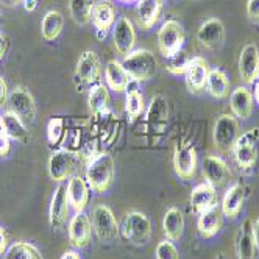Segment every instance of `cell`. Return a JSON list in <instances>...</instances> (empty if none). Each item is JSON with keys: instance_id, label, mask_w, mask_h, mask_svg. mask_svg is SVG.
Returning <instances> with one entry per match:
<instances>
[{"instance_id": "obj_1", "label": "cell", "mask_w": 259, "mask_h": 259, "mask_svg": "<svg viewBox=\"0 0 259 259\" xmlns=\"http://www.w3.org/2000/svg\"><path fill=\"white\" fill-rule=\"evenodd\" d=\"M86 183L91 191L105 194L114 181V159L108 152H99L88 159Z\"/></svg>"}, {"instance_id": "obj_2", "label": "cell", "mask_w": 259, "mask_h": 259, "mask_svg": "<svg viewBox=\"0 0 259 259\" xmlns=\"http://www.w3.org/2000/svg\"><path fill=\"white\" fill-rule=\"evenodd\" d=\"M123 67L130 78L141 83L152 80L158 72V61L150 50L138 49L130 52L123 58Z\"/></svg>"}, {"instance_id": "obj_3", "label": "cell", "mask_w": 259, "mask_h": 259, "mask_svg": "<svg viewBox=\"0 0 259 259\" xmlns=\"http://www.w3.org/2000/svg\"><path fill=\"white\" fill-rule=\"evenodd\" d=\"M240 136V125L239 120L233 114H220L214 123V145L220 152L230 153L233 152L234 145Z\"/></svg>"}, {"instance_id": "obj_4", "label": "cell", "mask_w": 259, "mask_h": 259, "mask_svg": "<svg viewBox=\"0 0 259 259\" xmlns=\"http://www.w3.org/2000/svg\"><path fill=\"white\" fill-rule=\"evenodd\" d=\"M120 233L133 245H145L152 237L150 219L141 211L128 212L123 219Z\"/></svg>"}, {"instance_id": "obj_5", "label": "cell", "mask_w": 259, "mask_h": 259, "mask_svg": "<svg viewBox=\"0 0 259 259\" xmlns=\"http://www.w3.org/2000/svg\"><path fill=\"white\" fill-rule=\"evenodd\" d=\"M92 230L105 244H111L120 236V227L114 212L106 205H99L92 211Z\"/></svg>"}, {"instance_id": "obj_6", "label": "cell", "mask_w": 259, "mask_h": 259, "mask_svg": "<svg viewBox=\"0 0 259 259\" xmlns=\"http://www.w3.org/2000/svg\"><path fill=\"white\" fill-rule=\"evenodd\" d=\"M183 44H184L183 25L175 19L165 21L161 25V28L158 30L159 53L164 58H169V57H172V55L178 53L180 50H183Z\"/></svg>"}, {"instance_id": "obj_7", "label": "cell", "mask_w": 259, "mask_h": 259, "mask_svg": "<svg viewBox=\"0 0 259 259\" xmlns=\"http://www.w3.org/2000/svg\"><path fill=\"white\" fill-rule=\"evenodd\" d=\"M257 141H259V128H250L248 132L239 136L234 149H233V155H234V159L240 169L248 170L256 164Z\"/></svg>"}, {"instance_id": "obj_8", "label": "cell", "mask_w": 259, "mask_h": 259, "mask_svg": "<svg viewBox=\"0 0 259 259\" xmlns=\"http://www.w3.org/2000/svg\"><path fill=\"white\" fill-rule=\"evenodd\" d=\"M8 111L17 117H21L25 123L34 122L36 117V102L31 92L24 86H16L8 96Z\"/></svg>"}, {"instance_id": "obj_9", "label": "cell", "mask_w": 259, "mask_h": 259, "mask_svg": "<svg viewBox=\"0 0 259 259\" xmlns=\"http://www.w3.org/2000/svg\"><path fill=\"white\" fill-rule=\"evenodd\" d=\"M197 150L191 142H177L174 149V169L181 180H191L197 172Z\"/></svg>"}, {"instance_id": "obj_10", "label": "cell", "mask_w": 259, "mask_h": 259, "mask_svg": "<svg viewBox=\"0 0 259 259\" xmlns=\"http://www.w3.org/2000/svg\"><path fill=\"white\" fill-rule=\"evenodd\" d=\"M100 73H102V64L99 55L92 50H84L77 61V69H75L77 83H80L81 86L84 84L94 86L100 80Z\"/></svg>"}, {"instance_id": "obj_11", "label": "cell", "mask_w": 259, "mask_h": 259, "mask_svg": "<svg viewBox=\"0 0 259 259\" xmlns=\"http://www.w3.org/2000/svg\"><path fill=\"white\" fill-rule=\"evenodd\" d=\"M69 211H70V206H69V198H67V186L60 184L52 195L50 208H49V222L53 231H60L66 225Z\"/></svg>"}, {"instance_id": "obj_12", "label": "cell", "mask_w": 259, "mask_h": 259, "mask_svg": "<svg viewBox=\"0 0 259 259\" xmlns=\"http://www.w3.org/2000/svg\"><path fill=\"white\" fill-rule=\"evenodd\" d=\"M203 169V177H205L206 183L211 184L212 188H224L225 184L230 181L231 172L228 164L217 155H208L203 159L201 164Z\"/></svg>"}, {"instance_id": "obj_13", "label": "cell", "mask_w": 259, "mask_h": 259, "mask_svg": "<svg viewBox=\"0 0 259 259\" xmlns=\"http://www.w3.org/2000/svg\"><path fill=\"white\" fill-rule=\"evenodd\" d=\"M73 169H75V153L73 152L60 149L52 153L49 159V174L53 181L63 183L72 177Z\"/></svg>"}, {"instance_id": "obj_14", "label": "cell", "mask_w": 259, "mask_h": 259, "mask_svg": "<svg viewBox=\"0 0 259 259\" xmlns=\"http://www.w3.org/2000/svg\"><path fill=\"white\" fill-rule=\"evenodd\" d=\"M239 75L245 84H253L259 78V49L254 42H248L240 50Z\"/></svg>"}, {"instance_id": "obj_15", "label": "cell", "mask_w": 259, "mask_h": 259, "mask_svg": "<svg viewBox=\"0 0 259 259\" xmlns=\"http://www.w3.org/2000/svg\"><path fill=\"white\" fill-rule=\"evenodd\" d=\"M208 75H209V66L205 58L201 57H194L191 58L188 69L184 72V81L192 94H200L206 89L208 83Z\"/></svg>"}, {"instance_id": "obj_16", "label": "cell", "mask_w": 259, "mask_h": 259, "mask_svg": "<svg viewBox=\"0 0 259 259\" xmlns=\"http://www.w3.org/2000/svg\"><path fill=\"white\" fill-rule=\"evenodd\" d=\"M197 41L209 50L220 49L225 42V25L217 17H211V19L205 21L198 31H197Z\"/></svg>"}, {"instance_id": "obj_17", "label": "cell", "mask_w": 259, "mask_h": 259, "mask_svg": "<svg viewBox=\"0 0 259 259\" xmlns=\"http://www.w3.org/2000/svg\"><path fill=\"white\" fill-rule=\"evenodd\" d=\"M91 21L97 28L99 38H105L106 33L116 24V8L111 0H97L92 4Z\"/></svg>"}, {"instance_id": "obj_18", "label": "cell", "mask_w": 259, "mask_h": 259, "mask_svg": "<svg viewBox=\"0 0 259 259\" xmlns=\"http://www.w3.org/2000/svg\"><path fill=\"white\" fill-rule=\"evenodd\" d=\"M69 242L75 248H84L89 245L92 237V222L84 212H77L69 222Z\"/></svg>"}, {"instance_id": "obj_19", "label": "cell", "mask_w": 259, "mask_h": 259, "mask_svg": "<svg viewBox=\"0 0 259 259\" xmlns=\"http://www.w3.org/2000/svg\"><path fill=\"white\" fill-rule=\"evenodd\" d=\"M113 38H114V46L119 55H126L133 52V47L136 44V31L133 27V22L128 17L122 16L116 21L114 30H113Z\"/></svg>"}, {"instance_id": "obj_20", "label": "cell", "mask_w": 259, "mask_h": 259, "mask_svg": "<svg viewBox=\"0 0 259 259\" xmlns=\"http://www.w3.org/2000/svg\"><path fill=\"white\" fill-rule=\"evenodd\" d=\"M147 126L155 133H162L169 123V103L162 94H158L152 99L150 106L145 116Z\"/></svg>"}, {"instance_id": "obj_21", "label": "cell", "mask_w": 259, "mask_h": 259, "mask_svg": "<svg viewBox=\"0 0 259 259\" xmlns=\"http://www.w3.org/2000/svg\"><path fill=\"white\" fill-rule=\"evenodd\" d=\"M191 201V208L192 211L198 215L201 212H205L211 208L219 206V195L217 189L212 188L208 183H201L198 186H195L191 192L189 197Z\"/></svg>"}, {"instance_id": "obj_22", "label": "cell", "mask_w": 259, "mask_h": 259, "mask_svg": "<svg viewBox=\"0 0 259 259\" xmlns=\"http://www.w3.org/2000/svg\"><path fill=\"white\" fill-rule=\"evenodd\" d=\"M236 253L237 259H257L259 247L253 236V222L245 220L236 237Z\"/></svg>"}, {"instance_id": "obj_23", "label": "cell", "mask_w": 259, "mask_h": 259, "mask_svg": "<svg viewBox=\"0 0 259 259\" xmlns=\"http://www.w3.org/2000/svg\"><path fill=\"white\" fill-rule=\"evenodd\" d=\"M89 192L91 188L88 186V183L83 177L73 175L70 177L67 183V198L69 205L75 212H84L88 203H89Z\"/></svg>"}, {"instance_id": "obj_24", "label": "cell", "mask_w": 259, "mask_h": 259, "mask_svg": "<svg viewBox=\"0 0 259 259\" xmlns=\"http://www.w3.org/2000/svg\"><path fill=\"white\" fill-rule=\"evenodd\" d=\"M253 105H254V99H253L251 91L247 86H239L231 92L230 108L236 119H240V120L250 119L253 113Z\"/></svg>"}, {"instance_id": "obj_25", "label": "cell", "mask_w": 259, "mask_h": 259, "mask_svg": "<svg viewBox=\"0 0 259 259\" xmlns=\"http://www.w3.org/2000/svg\"><path fill=\"white\" fill-rule=\"evenodd\" d=\"M222 225H224V212L219 206L201 212L197 217V230L205 239L214 237L222 230Z\"/></svg>"}, {"instance_id": "obj_26", "label": "cell", "mask_w": 259, "mask_h": 259, "mask_svg": "<svg viewBox=\"0 0 259 259\" xmlns=\"http://www.w3.org/2000/svg\"><path fill=\"white\" fill-rule=\"evenodd\" d=\"M162 11V0H138L136 17L142 30H150L159 19Z\"/></svg>"}, {"instance_id": "obj_27", "label": "cell", "mask_w": 259, "mask_h": 259, "mask_svg": "<svg viewBox=\"0 0 259 259\" xmlns=\"http://www.w3.org/2000/svg\"><path fill=\"white\" fill-rule=\"evenodd\" d=\"M244 203H245V188L240 183H236L225 192L224 200H222L220 209L224 212V217L236 219L239 212L242 211Z\"/></svg>"}, {"instance_id": "obj_28", "label": "cell", "mask_w": 259, "mask_h": 259, "mask_svg": "<svg viewBox=\"0 0 259 259\" xmlns=\"http://www.w3.org/2000/svg\"><path fill=\"white\" fill-rule=\"evenodd\" d=\"M105 80H106V86L113 92H125L130 86V80L132 78H130L120 61L111 60L105 67Z\"/></svg>"}, {"instance_id": "obj_29", "label": "cell", "mask_w": 259, "mask_h": 259, "mask_svg": "<svg viewBox=\"0 0 259 259\" xmlns=\"http://www.w3.org/2000/svg\"><path fill=\"white\" fill-rule=\"evenodd\" d=\"M162 231H164L165 239L172 240V242H177V240L181 239V236L184 233V217H183V212L180 211V208L172 206L164 214Z\"/></svg>"}, {"instance_id": "obj_30", "label": "cell", "mask_w": 259, "mask_h": 259, "mask_svg": "<svg viewBox=\"0 0 259 259\" xmlns=\"http://www.w3.org/2000/svg\"><path fill=\"white\" fill-rule=\"evenodd\" d=\"M206 91L214 97V99H225L230 96V80L227 73L215 67L209 70L208 75V83H206Z\"/></svg>"}, {"instance_id": "obj_31", "label": "cell", "mask_w": 259, "mask_h": 259, "mask_svg": "<svg viewBox=\"0 0 259 259\" xmlns=\"http://www.w3.org/2000/svg\"><path fill=\"white\" fill-rule=\"evenodd\" d=\"M64 27V17L60 11L57 10H52L49 11L44 17H42V22H41V34L42 38L49 42L55 41L61 34Z\"/></svg>"}, {"instance_id": "obj_32", "label": "cell", "mask_w": 259, "mask_h": 259, "mask_svg": "<svg viewBox=\"0 0 259 259\" xmlns=\"http://www.w3.org/2000/svg\"><path fill=\"white\" fill-rule=\"evenodd\" d=\"M109 100H111L109 91L105 84L97 83L94 86H91L88 96V105L92 114H102L103 111H106L109 106Z\"/></svg>"}, {"instance_id": "obj_33", "label": "cell", "mask_w": 259, "mask_h": 259, "mask_svg": "<svg viewBox=\"0 0 259 259\" xmlns=\"http://www.w3.org/2000/svg\"><path fill=\"white\" fill-rule=\"evenodd\" d=\"M2 117H4L7 133L11 138V141H17V142H27L28 141V130H27L25 122L21 117L13 114L11 111H7L5 114H2Z\"/></svg>"}, {"instance_id": "obj_34", "label": "cell", "mask_w": 259, "mask_h": 259, "mask_svg": "<svg viewBox=\"0 0 259 259\" xmlns=\"http://www.w3.org/2000/svg\"><path fill=\"white\" fill-rule=\"evenodd\" d=\"M4 259H44L41 251L30 242H14L5 251Z\"/></svg>"}, {"instance_id": "obj_35", "label": "cell", "mask_w": 259, "mask_h": 259, "mask_svg": "<svg viewBox=\"0 0 259 259\" xmlns=\"http://www.w3.org/2000/svg\"><path fill=\"white\" fill-rule=\"evenodd\" d=\"M145 109V103H144V97L141 94V91L138 89H132L126 92L125 97V111L128 114L130 122H135Z\"/></svg>"}, {"instance_id": "obj_36", "label": "cell", "mask_w": 259, "mask_h": 259, "mask_svg": "<svg viewBox=\"0 0 259 259\" xmlns=\"http://www.w3.org/2000/svg\"><path fill=\"white\" fill-rule=\"evenodd\" d=\"M69 10L73 21L78 25H86L91 21L92 0H69Z\"/></svg>"}, {"instance_id": "obj_37", "label": "cell", "mask_w": 259, "mask_h": 259, "mask_svg": "<svg viewBox=\"0 0 259 259\" xmlns=\"http://www.w3.org/2000/svg\"><path fill=\"white\" fill-rule=\"evenodd\" d=\"M66 136V120L63 117H52L47 123V141L50 147L63 144Z\"/></svg>"}, {"instance_id": "obj_38", "label": "cell", "mask_w": 259, "mask_h": 259, "mask_svg": "<svg viewBox=\"0 0 259 259\" xmlns=\"http://www.w3.org/2000/svg\"><path fill=\"white\" fill-rule=\"evenodd\" d=\"M189 61H191V58L188 57V53L184 50H180L178 53L172 55V57L165 58L164 67L169 73H172V75H184Z\"/></svg>"}, {"instance_id": "obj_39", "label": "cell", "mask_w": 259, "mask_h": 259, "mask_svg": "<svg viewBox=\"0 0 259 259\" xmlns=\"http://www.w3.org/2000/svg\"><path fill=\"white\" fill-rule=\"evenodd\" d=\"M155 256H156V259H180L177 245L169 239H164L158 244Z\"/></svg>"}, {"instance_id": "obj_40", "label": "cell", "mask_w": 259, "mask_h": 259, "mask_svg": "<svg viewBox=\"0 0 259 259\" xmlns=\"http://www.w3.org/2000/svg\"><path fill=\"white\" fill-rule=\"evenodd\" d=\"M11 152V138L7 133L4 117L0 116V158H7Z\"/></svg>"}, {"instance_id": "obj_41", "label": "cell", "mask_w": 259, "mask_h": 259, "mask_svg": "<svg viewBox=\"0 0 259 259\" xmlns=\"http://www.w3.org/2000/svg\"><path fill=\"white\" fill-rule=\"evenodd\" d=\"M247 16L253 24H259V0H248Z\"/></svg>"}, {"instance_id": "obj_42", "label": "cell", "mask_w": 259, "mask_h": 259, "mask_svg": "<svg viewBox=\"0 0 259 259\" xmlns=\"http://www.w3.org/2000/svg\"><path fill=\"white\" fill-rule=\"evenodd\" d=\"M8 96H10V92H8L7 81L4 80V77H2V75H0V108L7 105V102H8Z\"/></svg>"}, {"instance_id": "obj_43", "label": "cell", "mask_w": 259, "mask_h": 259, "mask_svg": "<svg viewBox=\"0 0 259 259\" xmlns=\"http://www.w3.org/2000/svg\"><path fill=\"white\" fill-rule=\"evenodd\" d=\"M7 248H8V236H7L5 228L0 227V256L5 254Z\"/></svg>"}, {"instance_id": "obj_44", "label": "cell", "mask_w": 259, "mask_h": 259, "mask_svg": "<svg viewBox=\"0 0 259 259\" xmlns=\"http://www.w3.org/2000/svg\"><path fill=\"white\" fill-rule=\"evenodd\" d=\"M21 2H22L24 10L28 13H33L36 8H38V0H21Z\"/></svg>"}, {"instance_id": "obj_45", "label": "cell", "mask_w": 259, "mask_h": 259, "mask_svg": "<svg viewBox=\"0 0 259 259\" xmlns=\"http://www.w3.org/2000/svg\"><path fill=\"white\" fill-rule=\"evenodd\" d=\"M7 50H8V41L5 36L0 33V61H2V58L5 57Z\"/></svg>"}, {"instance_id": "obj_46", "label": "cell", "mask_w": 259, "mask_h": 259, "mask_svg": "<svg viewBox=\"0 0 259 259\" xmlns=\"http://www.w3.org/2000/svg\"><path fill=\"white\" fill-rule=\"evenodd\" d=\"M60 259H81V256H80V253L75 251V250H67V251L63 253V256H61Z\"/></svg>"}, {"instance_id": "obj_47", "label": "cell", "mask_w": 259, "mask_h": 259, "mask_svg": "<svg viewBox=\"0 0 259 259\" xmlns=\"http://www.w3.org/2000/svg\"><path fill=\"white\" fill-rule=\"evenodd\" d=\"M253 236H254V240H256V244L259 247V219H256L253 222Z\"/></svg>"}, {"instance_id": "obj_48", "label": "cell", "mask_w": 259, "mask_h": 259, "mask_svg": "<svg viewBox=\"0 0 259 259\" xmlns=\"http://www.w3.org/2000/svg\"><path fill=\"white\" fill-rule=\"evenodd\" d=\"M253 99H254L256 103L259 105V78L254 81V96H253Z\"/></svg>"}, {"instance_id": "obj_49", "label": "cell", "mask_w": 259, "mask_h": 259, "mask_svg": "<svg viewBox=\"0 0 259 259\" xmlns=\"http://www.w3.org/2000/svg\"><path fill=\"white\" fill-rule=\"evenodd\" d=\"M19 2H21V0H2V4H5L7 7H14V5H17Z\"/></svg>"}, {"instance_id": "obj_50", "label": "cell", "mask_w": 259, "mask_h": 259, "mask_svg": "<svg viewBox=\"0 0 259 259\" xmlns=\"http://www.w3.org/2000/svg\"><path fill=\"white\" fill-rule=\"evenodd\" d=\"M117 2H120V4H132V2H135V0H117Z\"/></svg>"}]
</instances>
